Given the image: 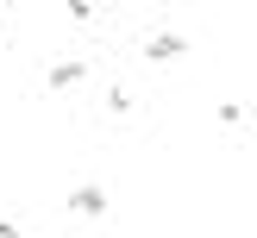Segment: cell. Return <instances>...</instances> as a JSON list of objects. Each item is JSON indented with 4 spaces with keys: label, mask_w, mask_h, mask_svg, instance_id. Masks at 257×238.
Returning <instances> with one entry per match:
<instances>
[{
    "label": "cell",
    "mask_w": 257,
    "mask_h": 238,
    "mask_svg": "<svg viewBox=\"0 0 257 238\" xmlns=\"http://www.w3.org/2000/svg\"><path fill=\"white\" fill-rule=\"evenodd\" d=\"M0 19H7V7H0Z\"/></svg>",
    "instance_id": "6"
},
{
    "label": "cell",
    "mask_w": 257,
    "mask_h": 238,
    "mask_svg": "<svg viewBox=\"0 0 257 238\" xmlns=\"http://www.w3.org/2000/svg\"><path fill=\"white\" fill-rule=\"evenodd\" d=\"M69 207L82 213V219H100V213H107V194H100V188H75V194H69Z\"/></svg>",
    "instance_id": "2"
},
{
    "label": "cell",
    "mask_w": 257,
    "mask_h": 238,
    "mask_svg": "<svg viewBox=\"0 0 257 238\" xmlns=\"http://www.w3.org/2000/svg\"><path fill=\"white\" fill-rule=\"evenodd\" d=\"M145 57H151V63H176V57H188V38H176V32H151V38H145Z\"/></svg>",
    "instance_id": "1"
},
{
    "label": "cell",
    "mask_w": 257,
    "mask_h": 238,
    "mask_svg": "<svg viewBox=\"0 0 257 238\" xmlns=\"http://www.w3.org/2000/svg\"><path fill=\"white\" fill-rule=\"evenodd\" d=\"M57 7H69V19H94V7H88V0H57Z\"/></svg>",
    "instance_id": "4"
},
{
    "label": "cell",
    "mask_w": 257,
    "mask_h": 238,
    "mask_svg": "<svg viewBox=\"0 0 257 238\" xmlns=\"http://www.w3.org/2000/svg\"><path fill=\"white\" fill-rule=\"evenodd\" d=\"M13 232H19V225H13V219H7V213H0V238H13Z\"/></svg>",
    "instance_id": "5"
},
{
    "label": "cell",
    "mask_w": 257,
    "mask_h": 238,
    "mask_svg": "<svg viewBox=\"0 0 257 238\" xmlns=\"http://www.w3.org/2000/svg\"><path fill=\"white\" fill-rule=\"evenodd\" d=\"M75 82H88V63H57V69H50V88H75Z\"/></svg>",
    "instance_id": "3"
}]
</instances>
